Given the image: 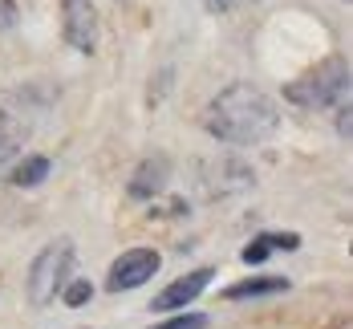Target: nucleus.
Masks as SVG:
<instances>
[{
    "instance_id": "obj_1",
    "label": "nucleus",
    "mask_w": 353,
    "mask_h": 329,
    "mask_svg": "<svg viewBox=\"0 0 353 329\" xmlns=\"http://www.w3.org/2000/svg\"><path fill=\"white\" fill-rule=\"evenodd\" d=\"M203 126H208L212 139L228 146H260L281 130V110L260 86L232 81L228 90H219L208 102Z\"/></svg>"
},
{
    "instance_id": "obj_2",
    "label": "nucleus",
    "mask_w": 353,
    "mask_h": 329,
    "mask_svg": "<svg viewBox=\"0 0 353 329\" xmlns=\"http://www.w3.org/2000/svg\"><path fill=\"white\" fill-rule=\"evenodd\" d=\"M284 98L301 110H329L341 106L350 98V61L345 57H329L317 70L301 73L296 81L284 86Z\"/></svg>"
},
{
    "instance_id": "obj_3",
    "label": "nucleus",
    "mask_w": 353,
    "mask_h": 329,
    "mask_svg": "<svg viewBox=\"0 0 353 329\" xmlns=\"http://www.w3.org/2000/svg\"><path fill=\"white\" fill-rule=\"evenodd\" d=\"M70 268H73V240H53L45 252H37V260L29 264V301L37 309L53 305L65 281H70Z\"/></svg>"
},
{
    "instance_id": "obj_4",
    "label": "nucleus",
    "mask_w": 353,
    "mask_h": 329,
    "mask_svg": "<svg viewBox=\"0 0 353 329\" xmlns=\"http://www.w3.org/2000/svg\"><path fill=\"white\" fill-rule=\"evenodd\" d=\"M98 33H102V21H98V8L90 0H65L61 4V37H65L70 49L94 53L98 49Z\"/></svg>"
},
{
    "instance_id": "obj_5",
    "label": "nucleus",
    "mask_w": 353,
    "mask_h": 329,
    "mask_svg": "<svg viewBox=\"0 0 353 329\" xmlns=\"http://www.w3.org/2000/svg\"><path fill=\"white\" fill-rule=\"evenodd\" d=\"M154 272H159V252H154V248H130V252H122L110 264L106 289L110 292H130V289H139V285H146Z\"/></svg>"
},
{
    "instance_id": "obj_6",
    "label": "nucleus",
    "mask_w": 353,
    "mask_h": 329,
    "mask_svg": "<svg viewBox=\"0 0 353 329\" xmlns=\"http://www.w3.org/2000/svg\"><path fill=\"white\" fill-rule=\"evenodd\" d=\"M212 268H195V272H187V277H179V281H171L167 289L159 292L154 301H150V309H159V313H167V309H187L199 292L212 285Z\"/></svg>"
},
{
    "instance_id": "obj_7",
    "label": "nucleus",
    "mask_w": 353,
    "mask_h": 329,
    "mask_svg": "<svg viewBox=\"0 0 353 329\" xmlns=\"http://www.w3.org/2000/svg\"><path fill=\"white\" fill-rule=\"evenodd\" d=\"M29 134H33V126L25 122V114L0 102V167H4L8 159H17V154L25 150Z\"/></svg>"
},
{
    "instance_id": "obj_8",
    "label": "nucleus",
    "mask_w": 353,
    "mask_h": 329,
    "mask_svg": "<svg viewBox=\"0 0 353 329\" xmlns=\"http://www.w3.org/2000/svg\"><path fill=\"white\" fill-rule=\"evenodd\" d=\"M296 248H301V236L296 232H260L240 256H244V264H260V260H268L272 252H296Z\"/></svg>"
},
{
    "instance_id": "obj_9",
    "label": "nucleus",
    "mask_w": 353,
    "mask_h": 329,
    "mask_svg": "<svg viewBox=\"0 0 353 329\" xmlns=\"http://www.w3.org/2000/svg\"><path fill=\"white\" fill-rule=\"evenodd\" d=\"M167 159H146L139 171H134V179H130V195L134 199H150V195H159L163 187H167Z\"/></svg>"
},
{
    "instance_id": "obj_10",
    "label": "nucleus",
    "mask_w": 353,
    "mask_h": 329,
    "mask_svg": "<svg viewBox=\"0 0 353 329\" xmlns=\"http://www.w3.org/2000/svg\"><path fill=\"white\" fill-rule=\"evenodd\" d=\"M272 292H288V277H248L228 285L223 297L228 301H248V297H272Z\"/></svg>"
},
{
    "instance_id": "obj_11",
    "label": "nucleus",
    "mask_w": 353,
    "mask_h": 329,
    "mask_svg": "<svg viewBox=\"0 0 353 329\" xmlns=\"http://www.w3.org/2000/svg\"><path fill=\"white\" fill-rule=\"evenodd\" d=\"M49 171H53V163H49L45 154H25V163L12 167L8 183H12V187H37V183L49 179Z\"/></svg>"
},
{
    "instance_id": "obj_12",
    "label": "nucleus",
    "mask_w": 353,
    "mask_h": 329,
    "mask_svg": "<svg viewBox=\"0 0 353 329\" xmlns=\"http://www.w3.org/2000/svg\"><path fill=\"white\" fill-rule=\"evenodd\" d=\"M90 297H94L90 281H65V289H61V301H65V305H73V309H77V305H85Z\"/></svg>"
},
{
    "instance_id": "obj_13",
    "label": "nucleus",
    "mask_w": 353,
    "mask_h": 329,
    "mask_svg": "<svg viewBox=\"0 0 353 329\" xmlns=\"http://www.w3.org/2000/svg\"><path fill=\"white\" fill-rule=\"evenodd\" d=\"M150 329H208V317H199V313H183V317H171V321L150 326Z\"/></svg>"
},
{
    "instance_id": "obj_14",
    "label": "nucleus",
    "mask_w": 353,
    "mask_h": 329,
    "mask_svg": "<svg viewBox=\"0 0 353 329\" xmlns=\"http://www.w3.org/2000/svg\"><path fill=\"white\" fill-rule=\"evenodd\" d=\"M353 110H350V102H341V106H337V134H341V139H350L353 134V118H350Z\"/></svg>"
},
{
    "instance_id": "obj_15",
    "label": "nucleus",
    "mask_w": 353,
    "mask_h": 329,
    "mask_svg": "<svg viewBox=\"0 0 353 329\" xmlns=\"http://www.w3.org/2000/svg\"><path fill=\"white\" fill-rule=\"evenodd\" d=\"M17 25V0H0V33Z\"/></svg>"
},
{
    "instance_id": "obj_16",
    "label": "nucleus",
    "mask_w": 353,
    "mask_h": 329,
    "mask_svg": "<svg viewBox=\"0 0 353 329\" xmlns=\"http://www.w3.org/2000/svg\"><path fill=\"white\" fill-rule=\"evenodd\" d=\"M203 4H208L212 12H232V4H236V0H203Z\"/></svg>"
}]
</instances>
